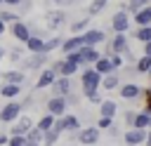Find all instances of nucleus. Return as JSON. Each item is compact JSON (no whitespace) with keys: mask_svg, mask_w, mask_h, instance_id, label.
I'll return each instance as SVG.
<instances>
[{"mask_svg":"<svg viewBox=\"0 0 151 146\" xmlns=\"http://www.w3.org/2000/svg\"><path fill=\"white\" fill-rule=\"evenodd\" d=\"M101 73L94 68V66H85L80 71V92H87V89H101Z\"/></svg>","mask_w":151,"mask_h":146,"instance_id":"obj_1","label":"nucleus"},{"mask_svg":"<svg viewBox=\"0 0 151 146\" xmlns=\"http://www.w3.org/2000/svg\"><path fill=\"white\" fill-rule=\"evenodd\" d=\"M132 26V14L127 12V2L118 7V12L111 16V31L113 33H127Z\"/></svg>","mask_w":151,"mask_h":146,"instance_id":"obj_2","label":"nucleus"},{"mask_svg":"<svg viewBox=\"0 0 151 146\" xmlns=\"http://www.w3.org/2000/svg\"><path fill=\"white\" fill-rule=\"evenodd\" d=\"M21 113H24L21 101H17V99L5 101V104L0 106V125H12V122H17V120L21 118Z\"/></svg>","mask_w":151,"mask_h":146,"instance_id":"obj_3","label":"nucleus"},{"mask_svg":"<svg viewBox=\"0 0 151 146\" xmlns=\"http://www.w3.org/2000/svg\"><path fill=\"white\" fill-rule=\"evenodd\" d=\"M99 139H101V130L97 125H87V127H80L76 132V141L83 146H97Z\"/></svg>","mask_w":151,"mask_h":146,"instance_id":"obj_4","label":"nucleus"},{"mask_svg":"<svg viewBox=\"0 0 151 146\" xmlns=\"http://www.w3.org/2000/svg\"><path fill=\"white\" fill-rule=\"evenodd\" d=\"M47 61H50V54H28V57H24L21 59V71H42V68H47Z\"/></svg>","mask_w":151,"mask_h":146,"instance_id":"obj_5","label":"nucleus"},{"mask_svg":"<svg viewBox=\"0 0 151 146\" xmlns=\"http://www.w3.org/2000/svg\"><path fill=\"white\" fill-rule=\"evenodd\" d=\"M83 125H80V118L78 115H73V113H66V115H59L57 118V122H54V130H59L61 134L66 132V134H71V132H78Z\"/></svg>","mask_w":151,"mask_h":146,"instance_id":"obj_6","label":"nucleus"},{"mask_svg":"<svg viewBox=\"0 0 151 146\" xmlns=\"http://www.w3.org/2000/svg\"><path fill=\"white\" fill-rule=\"evenodd\" d=\"M149 137V130H139V127H130L123 132V144L125 146H144Z\"/></svg>","mask_w":151,"mask_h":146,"instance_id":"obj_7","label":"nucleus"},{"mask_svg":"<svg viewBox=\"0 0 151 146\" xmlns=\"http://www.w3.org/2000/svg\"><path fill=\"white\" fill-rule=\"evenodd\" d=\"M50 68H52L57 75H66V78H73V75L80 71V66H78V64H73V61H68L66 57H64V59L52 61V64H50Z\"/></svg>","mask_w":151,"mask_h":146,"instance_id":"obj_8","label":"nucleus"},{"mask_svg":"<svg viewBox=\"0 0 151 146\" xmlns=\"http://www.w3.org/2000/svg\"><path fill=\"white\" fill-rule=\"evenodd\" d=\"M66 108H68L66 97H50V99L45 101V113H52L54 118L66 115Z\"/></svg>","mask_w":151,"mask_h":146,"instance_id":"obj_9","label":"nucleus"},{"mask_svg":"<svg viewBox=\"0 0 151 146\" xmlns=\"http://www.w3.org/2000/svg\"><path fill=\"white\" fill-rule=\"evenodd\" d=\"M118 94H120L125 101H137V99H142L144 89H142L137 82H123V85L118 87Z\"/></svg>","mask_w":151,"mask_h":146,"instance_id":"obj_10","label":"nucleus"},{"mask_svg":"<svg viewBox=\"0 0 151 146\" xmlns=\"http://www.w3.org/2000/svg\"><path fill=\"white\" fill-rule=\"evenodd\" d=\"M83 40H85V47H99L101 42H106V33L101 28H87L83 33Z\"/></svg>","mask_w":151,"mask_h":146,"instance_id":"obj_11","label":"nucleus"},{"mask_svg":"<svg viewBox=\"0 0 151 146\" xmlns=\"http://www.w3.org/2000/svg\"><path fill=\"white\" fill-rule=\"evenodd\" d=\"M50 89H52V97H66V94H71V92H73V82H71V78L59 75Z\"/></svg>","mask_w":151,"mask_h":146,"instance_id":"obj_12","label":"nucleus"},{"mask_svg":"<svg viewBox=\"0 0 151 146\" xmlns=\"http://www.w3.org/2000/svg\"><path fill=\"white\" fill-rule=\"evenodd\" d=\"M9 31H12V35H14V40H19L21 45L31 38V26H28V21H17V24H12L9 26Z\"/></svg>","mask_w":151,"mask_h":146,"instance_id":"obj_13","label":"nucleus"},{"mask_svg":"<svg viewBox=\"0 0 151 146\" xmlns=\"http://www.w3.org/2000/svg\"><path fill=\"white\" fill-rule=\"evenodd\" d=\"M59 75L47 66V68H42L40 73H38V80H35V89H47V87H52L54 85V80H57Z\"/></svg>","mask_w":151,"mask_h":146,"instance_id":"obj_14","label":"nucleus"},{"mask_svg":"<svg viewBox=\"0 0 151 146\" xmlns=\"http://www.w3.org/2000/svg\"><path fill=\"white\" fill-rule=\"evenodd\" d=\"M35 127V122L31 120V115H21L17 122H12V127H9V134H28V130H33Z\"/></svg>","mask_w":151,"mask_h":146,"instance_id":"obj_15","label":"nucleus"},{"mask_svg":"<svg viewBox=\"0 0 151 146\" xmlns=\"http://www.w3.org/2000/svg\"><path fill=\"white\" fill-rule=\"evenodd\" d=\"M45 19H47V28L57 31V28H61L66 24V12L64 9H52V12L45 14Z\"/></svg>","mask_w":151,"mask_h":146,"instance_id":"obj_16","label":"nucleus"},{"mask_svg":"<svg viewBox=\"0 0 151 146\" xmlns=\"http://www.w3.org/2000/svg\"><path fill=\"white\" fill-rule=\"evenodd\" d=\"M109 45H111V49H113L116 54H125V52L130 49V42H127V33H113V38L109 40Z\"/></svg>","mask_w":151,"mask_h":146,"instance_id":"obj_17","label":"nucleus"},{"mask_svg":"<svg viewBox=\"0 0 151 146\" xmlns=\"http://www.w3.org/2000/svg\"><path fill=\"white\" fill-rule=\"evenodd\" d=\"M0 80H2V82H12V85H24V82H26V71H21V68L2 71Z\"/></svg>","mask_w":151,"mask_h":146,"instance_id":"obj_18","label":"nucleus"},{"mask_svg":"<svg viewBox=\"0 0 151 146\" xmlns=\"http://www.w3.org/2000/svg\"><path fill=\"white\" fill-rule=\"evenodd\" d=\"M24 47H26L28 54H42V52H45V38H40V35H31V38L24 42ZM45 54H47V52H45Z\"/></svg>","mask_w":151,"mask_h":146,"instance_id":"obj_19","label":"nucleus"},{"mask_svg":"<svg viewBox=\"0 0 151 146\" xmlns=\"http://www.w3.org/2000/svg\"><path fill=\"white\" fill-rule=\"evenodd\" d=\"M80 47H85V40H83V33H80V35H71V38H64V45H61V52H64V54H71V52H78Z\"/></svg>","mask_w":151,"mask_h":146,"instance_id":"obj_20","label":"nucleus"},{"mask_svg":"<svg viewBox=\"0 0 151 146\" xmlns=\"http://www.w3.org/2000/svg\"><path fill=\"white\" fill-rule=\"evenodd\" d=\"M120 85H123L120 71H116V73H109V75H104V78H101V87H104L106 92H113V89H118Z\"/></svg>","mask_w":151,"mask_h":146,"instance_id":"obj_21","label":"nucleus"},{"mask_svg":"<svg viewBox=\"0 0 151 146\" xmlns=\"http://www.w3.org/2000/svg\"><path fill=\"white\" fill-rule=\"evenodd\" d=\"M21 89H24V85L2 82V85H0V97H2V99H7V101H12V99H17V97L21 94Z\"/></svg>","mask_w":151,"mask_h":146,"instance_id":"obj_22","label":"nucleus"},{"mask_svg":"<svg viewBox=\"0 0 151 146\" xmlns=\"http://www.w3.org/2000/svg\"><path fill=\"white\" fill-rule=\"evenodd\" d=\"M80 57H83V64H85V66H94L97 59L101 57V52H99L97 47H80ZM85 66H83V68H85Z\"/></svg>","mask_w":151,"mask_h":146,"instance_id":"obj_23","label":"nucleus"},{"mask_svg":"<svg viewBox=\"0 0 151 146\" xmlns=\"http://www.w3.org/2000/svg\"><path fill=\"white\" fill-rule=\"evenodd\" d=\"M116 113H118V104H116L113 99H104V101L99 104V115H104V118H116Z\"/></svg>","mask_w":151,"mask_h":146,"instance_id":"obj_24","label":"nucleus"},{"mask_svg":"<svg viewBox=\"0 0 151 146\" xmlns=\"http://www.w3.org/2000/svg\"><path fill=\"white\" fill-rule=\"evenodd\" d=\"M132 24H137V26H151V5L142 7L137 14H132Z\"/></svg>","mask_w":151,"mask_h":146,"instance_id":"obj_25","label":"nucleus"},{"mask_svg":"<svg viewBox=\"0 0 151 146\" xmlns=\"http://www.w3.org/2000/svg\"><path fill=\"white\" fill-rule=\"evenodd\" d=\"M90 19H92V16H83V19H76V21H71V24H68L71 33H73V35H80V33H85V31L90 28Z\"/></svg>","mask_w":151,"mask_h":146,"instance_id":"obj_26","label":"nucleus"},{"mask_svg":"<svg viewBox=\"0 0 151 146\" xmlns=\"http://www.w3.org/2000/svg\"><path fill=\"white\" fill-rule=\"evenodd\" d=\"M134 127L139 130H151V111H137V118H134Z\"/></svg>","mask_w":151,"mask_h":146,"instance_id":"obj_27","label":"nucleus"},{"mask_svg":"<svg viewBox=\"0 0 151 146\" xmlns=\"http://www.w3.org/2000/svg\"><path fill=\"white\" fill-rule=\"evenodd\" d=\"M94 68H97V71H99L101 75H109V73H116V68H113V64H111V59H109V57H104V54H101V57L97 59V64H94Z\"/></svg>","mask_w":151,"mask_h":146,"instance_id":"obj_28","label":"nucleus"},{"mask_svg":"<svg viewBox=\"0 0 151 146\" xmlns=\"http://www.w3.org/2000/svg\"><path fill=\"white\" fill-rule=\"evenodd\" d=\"M19 19H21V14H19V12H14L12 7H7V9H0V21H5L7 26L17 24Z\"/></svg>","mask_w":151,"mask_h":146,"instance_id":"obj_29","label":"nucleus"},{"mask_svg":"<svg viewBox=\"0 0 151 146\" xmlns=\"http://www.w3.org/2000/svg\"><path fill=\"white\" fill-rule=\"evenodd\" d=\"M106 5H109V0H92L87 5V16H99L106 9Z\"/></svg>","mask_w":151,"mask_h":146,"instance_id":"obj_30","label":"nucleus"},{"mask_svg":"<svg viewBox=\"0 0 151 146\" xmlns=\"http://www.w3.org/2000/svg\"><path fill=\"white\" fill-rule=\"evenodd\" d=\"M54 122H57V118H54L52 113H45V115H40V120L35 122V127H38V130H42V132H47V130H52V127H54Z\"/></svg>","mask_w":151,"mask_h":146,"instance_id":"obj_31","label":"nucleus"},{"mask_svg":"<svg viewBox=\"0 0 151 146\" xmlns=\"http://www.w3.org/2000/svg\"><path fill=\"white\" fill-rule=\"evenodd\" d=\"M134 68H137V73H139V75L149 73V71H151V57H146V54L137 57V61H134Z\"/></svg>","mask_w":151,"mask_h":146,"instance_id":"obj_32","label":"nucleus"},{"mask_svg":"<svg viewBox=\"0 0 151 146\" xmlns=\"http://www.w3.org/2000/svg\"><path fill=\"white\" fill-rule=\"evenodd\" d=\"M61 45H64V38H61V35L45 38V52H47V54H50V52H54V49H61Z\"/></svg>","mask_w":151,"mask_h":146,"instance_id":"obj_33","label":"nucleus"},{"mask_svg":"<svg viewBox=\"0 0 151 146\" xmlns=\"http://www.w3.org/2000/svg\"><path fill=\"white\" fill-rule=\"evenodd\" d=\"M134 40H139L142 45L151 42V26H137V31H134Z\"/></svg>","mask_w":151,"mask_h":146,"instance_id":"obj_34","label":"nucleus"},{"mask_svg":"<svg viewBox=\"0 0 151 146\" xmlns=\"http://www.w3.org/2000/svg\"><path fill=\"white\" fill-rule=\"evenodd\" d=\"M59 139H61V132L52 127V130H47V132H45V137H42V146H54Z\"/></svg>","mask_w":151,"mask_h":146,"instance_id":"obj_35","label":"nucleus"},{"mask_svg":"<svg viewBox=\"0 0 151 146\" xmlns=\"http://www.w3.org/2000/svg\"><path fill=\"white\" fill-rule=\"evenodd\" d=\"M83 97H85V101L97 104V106L104 101V97H101V92H99V89H87V92H83Z\"/></svg>","mask_w":151,"mask_h":146,"instance_id":"obj_36","label":"nucleus"},{"mask_svg":"<svg viewBox=\"0 0 151 146\" xmlns=\"http://www.w3.org/2000/svg\"><path fill=\"white\" fill-rule=\"evenodd\" d=\"M149 5H151V0H127V12L137 14L142 7H149Z\"/></svg>","mask_w":151,"mask_h":146,"instance_id":"obj_37","label":"nucleus"},{"mask_svg":"<svg viewBox=\"0 0 151 146\" xmlns=\"http://www.w3.org/2000/svg\"><path fill=\"white\" fill-rule=\"evenodd\" d=\"M42 137H45V132L38 130V127L28 130V134H26V139H28V141H35V144H42Z\"/></svg>","mask_w":151,"mask_h":146,"instance_id":"obj_38","label":"nucleus"},{"mask_svg":"<svg viewBox=\"0 0 151 146\" xmlns=\"http://www.w3.org/2000/svg\"><path fill=\"white\" fill-rule=\"evenodd\" d=\"M24 49H26V47H12V49H7V57H9L12 61H21V59H24Z\"/></svg>","mask_w":151,"mask_h":146,"instance_id":"obj_39","label":"nucleus"},{"mask_svg":"<svg viewBox=\"0 0 151 146\" xmlns=\"http://www.w3.org/2000/svg\"><path fill=\"white\" fill-rule=\"evenodd\" d=\"M109 59H111V64H113V68H116V71H120V68L125 66V57H123V54H116V52H113Z\"/></svg>","mask_w":151,"mask_h":146,"instance_id":"obj_40","label":"nucleus"},{"mask_svg":"<svg viewBox=\"0 0 151 146\" xmlns=\"http://www.w3.org/2000/svg\"><path fill=\"white\" fill-rule=\"evenodd\" d=\"M134 118H137V111H125V113H123V120H125L127 130H130V127H134Z\"/></svg>","mask_w":151,"mask_h":146,"instance_id":"obj_41","label":"nucleus"},{"mask_svg":"<svg viewBox=\"0 0 151 146\" xmlns=\"http://www.w3.org/2000/svg\"><path fill=\"white\" fill-rule=\"evenodd\" d=\"M111 125H113V118H104V115H99V120H97V127H99L101 132H106Z\"/></svg>","mask_w":151,"mask_h":146,"instance_id":"obj_42","label":"nucleus"},{"mask_svg":"<svg viewBox=\"0 0 151 146\" xmlns=\"http://www.w3.org/2000/svg\"><path fill=\"white\" fill-rule=\"evenodd\" d=\"M24 144H26L24 134H9V144L7 146H24Z\"/></svg>","mask_w":151,"mask_h":146,"instance_id":"obj_43","label":"nucleus"},{"mask_svg":"<svg viewBox=\"0 0 151 146\" xmlns=\"http://www.w3.org/2000/svg\"><path fill=\"white\" fill-rule=\"evenodd\" d=\"M80 97H83V92L78 94V92H71V94H66V104L68 106H78L80 104Z\"/></svg>","mask_w":151,"mask_h":146,"instance_id":"obj_44","label":"nucleus"},{"mask_svg":"<svg viewBox=\"0 0 151 146\" xmlns=\"http://www.w3.org/2000/svg\"><path fill=\"white\" fill-rule=\"evenodd\" d=\"M106 137H109V139H118V137H123V134H120V127L113 122V125L106 130Z\"/></svg>","mask_w":151,"mask_h":146,"instance_id":"obj_45","label":"nucleus"},{"mask_svg":"<svg viewBox=\"0 0 151 146\" xmlns=\"http://www.w3.org/2000/svg\"><path fill=\"white\" fill-rule=\"evenodd\" d=\"M31 7H33V0H21L19 2V14H26V12H31Z\"/></svg>","mask_w":151,"mask_h":146,"instance_id":"obj_46","label":"nucleus"},{"mask_svg":"<svg viewBox=\"0 0 151 146\" xmlns=\"http://www.w3.org/2000/svg\"><path fill=\"white\" fill-rule=\"evenodd\" d=\"M57 7H73V5H78L80 0H52Z\"/></svg>","mask_w":151,"mask_h":146,"instance_id":"obj_47","label":"nucleus"},{"mask_svg":"<svg viewBox=\"0 0 151 146\" xmlns=\"http://www.w3.org/2000/svg\"><path fill=\"white\" fill-rule=\"evenodd\" d=\"M33 101H35V99H33V94L24 97V99H21V108H24V111H26V108H31V106H33Z\"/></svg>","mask_w":151,"mask_h":146,"instance_id":"obj_48","label":"nucleus"},{"mask_svg":"<svg viewBox=\"0 0 151 146\" xmlns=\"http://www.w3.org/2000/svg\"><path fill=\"white\" fill-rule=\"evenodd\" d=\"M9 144V132H0V146H7Z\"/></svg>","mask_w":151,"mask_h":146,"instance_id":"obj_49","label":"nucleus"},{"mask_svg":"<svg viewBox=\"0 0 151 146\" xmlns=\"http://www.w3.org/2000/svg\"><path fill=\"white\" fill-rule=\"evenodd\" d=\"M19 2H21V0H2V5H5V7H12V9H17Z\"/></svg>","mask_w":151,"mask_h":146,"instance_id":"obj_50","label":"nucleus"},{"mask_svg":"<svg viewBox=\"0 0 151 146\" xmlns=\"http://www.w3.org/2000/svg\"><path fill=\"white\" fill-rule=\"evenodd\" d=\"M142 54H146V57H151V42H146V45H142Z\"/></svg>","mask_w":151,"mask_h":146,"instance_id":"obj_51","label":"nucleus"},{"mask_svg":"<svg viewBox=\"0 0 151 146\" xmlns=\"http://www.w3.org/2000/svg\"><path fill=\"white\" fill-rule=\"evenodd\" d=\"M5 57H7V47H5V45H0V61H2Z\"/></svg>","mask_w":151,"mask_h":146,"instance_id":"obj_52","label":"nucleus"},{"mask_svg":"<svg viewBox=\"0 0 151 146\" xmlns=\"http://www.w3.org/2000/svg\"><path fill=\"white\" fill-rule=\"evenodd\" d=\"M5 31H7V24H5V21H0V35H5Z\"/></svg>","mask_w":151,"mask_h":146,"instance_id":"obj_53","label":"nucleus"},{"mask_svg":"<svg viewBox=\"0 0 151 146\" xmlns=\"http://www.w3.org/2000/svg\"><path fill=\"white\" fill-rule=\"evenodd\" d=\"M24 146H42V144H35V141H28V139H26V144H24Z\"/></svg>","mask_w":151,"mask_h":146,"instance_id":"obj_54","label":"nucleus"},{"mask_svg":"<svg viewBox=\"0 0 151 146\" xmlns=\"http://www.w3.org/2000/svg\"><path fill=\"white\" fill-rule=\"evenodd\" d=\"M144 146H151V130H149V137H146V144Z\"/></svg>","mask_w":151,"mask_h":146,"instance_id":"obj_55","label":"nucleus"},{"mask_svg":"<svg viewBox=\"0 0 151 146\" xmlns=\"http://www.w3.org/2000/svg\"><path fill=\"white\" fill-rule=\"evenodd\" d=\"M146 75H149V78H151V71H149V73H146Z\"/></svg>","mask_w":151,"mask_h":146,"instance_id":"obj_56","label":"nucleus"},{"mask_svg":"<svg viewBox=\"0 0 151 146\" xmlns=\"http://www.w3.org/2000/svg\"><path fill=\"white\" fill-rule=\"evenodd\" d=\"M0 7H2V0H0Z\"/></svg>","mask_w":151,"mask_h":146,"instance_id":"obj_57","label":"nucleus"},{"mask_svg":"<svg viewBox=\"0 0 151 146\" xmlns=\"http://www.w3.org/2000/svg\"><path fill=\"white\" fill-rule=\"evenodd\" d=\"M0 75H2V71H0Z\"/></svg>","mask_w":151,"mask_h":146,"instance_id":"obj_58","label":"nucleus"}]
</instances>
